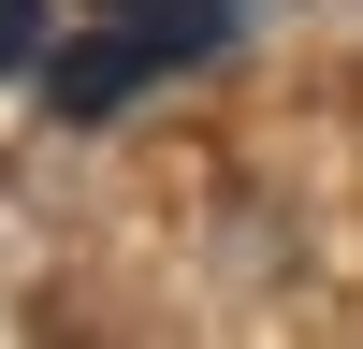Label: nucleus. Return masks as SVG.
Wrapping results in <instances>:
<instances>
[{
    "label": "nucleus",
    "mask_w": 363,
    "mask_h": 349,
    "mask_svg": "<svg viewBox=\"0 0 363 349\" xmlns=\"http://www.w3.org/2000/svg\"><path fill=\"white\" fill-rule=\"evenodd\" d=\"M87 29H131V44L174 73V58H218L233 29H247V0H87Z\"/></svg>",
    "instance_id": "nucleus-1"
},
{
    "label": "nucleus",
    "mask_w": 363,
    "mask_h": 349,
    "mask_svg": "<svg viewBox=\"0 0 363 349\" xmlns=\"http://www.w3.org/2000/svg\"><path fill=\"white\" fill-rule=\"evenodd\" d=\"M0 73H44V0H0Z\"/></svg>",
    "instance_id": "nucleus-2"
}]
</instances>
